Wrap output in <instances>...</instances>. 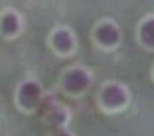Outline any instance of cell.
<instances>
[{
	"label": "cell",
	"mask_w": 154,
	"mask_h": 136,
	"mask_svg": "<svg viewBox=\"0 0 154 136\" xmlns=\"http://www.w3.org/2000/svg\"><path fill=\"white\" fill-rule=\"evenodd\" d=\"M51 44H53V47H54L60 54H71V51L74 49L76 40H74V35H72L69 29L60 27V29H56V31L51 35Z\"/></svg>",
	"instance_id": "cell-1"
},
{
	"label": "cell",
	"mask_w": 154,
	"mask_h": 136,
	"mask_svg": "<svg viewBox=\"0 0 154 136\" xmlns=\"http://www.w3.org/2000/svg\"><path fill=\"white\" fill-rule=\"evenodd\" d=\"M140 40L145 45L154 47V17H149L147 20L141 22V26H140Z\"/></svg>",
	"instance_id": "cell-4"
},
{
	"label": "cell",
	"mask_w": 154,
	"mask_h": 136,
	"mask_svg": "<svg viewBox=\"0 0 154 136\" xmlns=\"http://www.w3.org/2000/svg\"><path fill=\"white\" fill-rule=\"evenodd\" d=\"M96 40L105 45V47H111V45H116L120 42V29L114 22H102L98 27H96Z\"/></svg>",
	"instance_id": "cell-2"
},
{
	"label": "cell",
	"mask_w": 154,
	"mask_h": 136,
	"mask_svg": "<svg viewBox=\"0 0 154 136\" xmlns=\"http://www.w3.org/2000/svg\"><path fill=\"white\" fill-rule=\"evenodd\" d=\"M22 29V18L17 11H8L0 18V31L6 36H15Z\"/></svg>",
	"instance_id": "cell-3"
}]
</instances>
